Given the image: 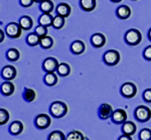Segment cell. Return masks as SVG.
<instances>
[{"label":"cell","mask_w":151,"mask_h":140,"mask_svg":"<svg viewBox=\"0 0 151 140\" xmlns=\"http://www.w3.org/2000/svg\"><path fill=\"white\" fill-rule=\"evenodd\" d=\"M50 115L55 118H63L68 113V106L62 101H55L50 106Z\"/></svg>","instance_id":"1"},{"label":"cell","mask_w":151,"mask_h":140,"mask_svg":"<svg viewBox=\"0 0 151 140\" xmlns=\"http://www.w3.org/2000/svg\"><path fill=\"white\" fill-rule=\"evenodd\" d=\"M142 39V34L138 29L131 28L126 31L125 35H124V40L129 45H137L141 43Z\"/></svg>","instance_id":"2"},{"label":"cell","mask_w":151,"mask_h":140,"mask_svg":"<svg viewBox=\"0 0 151 140\" xmlns=\"http://www.w3.org/2000/svg\"><path fill=\"white\" fill-rule=\"evenodd\" d=\"M134 117L136 118V120L142 122V123L147 122L151 118V110L147 106L139 105L138 107H136L135 111H134Z\"/></svg>","instance_id":"3"},{"label":"cell","mask_w":151,"mask_h":140,"mask_svg":"<svg viewBox=\"0 0 151 140\" xmlns=\"http://www.w3.org/2000/svg\"><path fill=\"white\" fill-rule=\"evenodd\" d=\"M103 61L106 65L111 66V67L116 66L120 61V53L115 50H109L104 53Z\"/></svg>","instance_id":"4"},{"label":"cell","mask_w":151,"mask_h":140,"mask_svg":"<svg viewBox=\"0 0 151 140\" xmlns=\"http://www.w3.org/2000/svg\"><path fill=\"white\" fill-rule=\"evenodd\" d=\"M121 95L125 98H133L134 96L136 95L137 93V88L136 86L131 82H127V83H124V84L121 86V89H120Z\"/></svg>","instance_id":"5"},{"label":"cell","mask_w":151,"mask_h":140,"mask_svg":"<svg viewBox=\"0 0 151 140\" xmlns=\"http://www.w3.org/2000/svg\"><path fill=\"white\" fill-rule=\"evenodd\" d=\"M21 30H22V28L19 25V23L10 22L6 25L5 33L10 38H17L21 35Z\"/></svg>","instance_id":"6"},{"label":"cell","mask_w":151,"mask_h":140,"mask_svg":"<svg viewBox=\"0 0 151 140\" xmlns=\"http://www.w3.org/2000/svg\"><path fill=\"white\" fill-rule=\"evenodd\" d=\"M52 123V119L47 114H38L35 119V125L38 129H47Z\"/></svg>","instance_id":"7"},{"label":"cell","mask_w":151,"mask_h":140,"mask_svg":"<svg viewBox=\"0 0 151 140\" xmlns=\"http://www.w3.org/2000/svg\"><path fill=\"white\" fill-rule=\"evenodd\" d=\"M111 119L115 124H124L127 121V113L123 109H117L113 112Z\"/></svg>","instance_id":"8"},{"label":"cell","mask_w":151,"mask_h":140,"mask_svg":"<svg viewBox=\"0 0 151 140\" xmlns=\"http://www.w3.org/2000/svg\"><path fill=\"white\" fill-rule=\"evenodd\" d=\"M58 62L55 58H47L42 63V68L47 73H55L58 70Z\"/></svg>","instance_id":"9"},{"label":"cell","mask_w":151,"mask_h":140,"mask_svg":"<svg viewBox=\"0 0 151 140\" xmlns=\"http://www.w3.org/2000/svg\"><path fill=\"white\" fill-rule=\"evenodd\" d=\"M113 108L110 104H102L101 106L99 107V110H98V114H99V117L101 118L102 120H106V119H109V118L112 117V114H113Z\"/></svg>","instance_id":"10"},{"label":"cell","mask_w":151,"mask_h":140,"mask_svg":"<svg viewBox=\"0 0 151 140\" xmlns=\"http://www.w3.org/2000/svg\"><path fill=\"white\" fill-rule=\"evenodd\" d=\"M16 69L13 66H5L1 71V77L7 81H11L16 77Z\"/></svg>","instance_id":"11"},{"label":"cell","mask_w":151,"mask_h":140,"mask_svg":"<svg viewBox=\"0 0 151 140\" xmlns=\"http://www.w3.org/2000/svg\"><path fill=\"white\" fill-rule=\"evenodd\" d=\"M91 43L93 45V46L95 48H103L106 43V38H105L104 34L102 33H94L93 35L91 36Z\"/></svg>","instance_id":"12"},{"label":"cell","mask_w":151,"mask_h":140,"mask_svg":"<svg viewBox=\"0 0 151 140\" xmlns=\"http://www.w3.org/2000/svg\"><path fill=\"white\" fill-rule=\"evenodd\" d=\"M116 15L120 19H127L131 15V9L127 5H120L116 10Z\"/></svg>","instance_id":"13"},{"label":"cell","mask_w":151,"mask_h":140,"mask_svg":"<svg viewBox=\"0 0 151 140\" xmlns=\"http://www.w3.org/2000/svg\"><path fill=\"white\" fill-rule=\"evenodd\" d=\"M85 43L82 40H75L74 43L70 45V51L74 55H81L85 51Z\"/></svg>","instance_id":"14"},{"label":"cell","mask_w":151,"mask_h":140,"mask_svg":"<svg viewBox=\"0 0 151 140\" xmlns=\"http://www.w3.org/2000/svg\"><path fill=\"white\" fill-rule=\"evenodd\" d=\"M8 130H9V133L12 134V135H19V134H21V132L23 131V124H22V122L18 121V120H16V121H13L10 124V126H9Z\"/></svg>","instance_id":"15"},{"label":"cell","mask_w":151,"mask_h":140,"mask_svg":"<svg viewBox=\"0 0 151 140\" xmlns=\"http://www.w3.org/2000/svg\"><path fill=\"white\" fill-rule=\"evenodd\" d=\"M18 23H19V25L21 26V28L24 29V30H29L30 28H32V25H33L32 19H31V17L28 15L21 16L18 21Z\"/></svg>","instance_id":"16"},{"label":"cell","mask_w":151,"mask_h":140,"mask_svg":"<svg viewBox=\"0 0 151 140\" xmlns=\"http://www.w3.org/2000/svg\"><path fill=\"white\" fill-rule=\"evenodd\" d=\"M122 132L123 134L128 135V136H132L136 132V125L131 121H126L122 125Z\"/></svg>","instance_id":"17"},{"label":"cell","mask_w":151,"mask_h":140,"mask_svg":"<svg viewBox=\"0 0 151 140\" xmlns=\"http://www.w3.org/2000/svg\"><path fill=\"white\" fill-rule=\"evenodd\" d=\"M1 94L4 96H10L13 94L14 92V85L12 84L10 81H6V82L1 84Z\"/></svg>","instance_id":"18"},{"label":"cell","mask_w":151,"mask_h":140,"mask_svg":"<svg viewBox=\"0 0 151 140\" xmlns=\"http://www.w3.org/2000/svg\"><path fill=\"white\" fill-rule=\"evenodd\" d=\"M52 21L53 17L50 13H42L38 18V22H40V25L45 26V27L52 25Z\"/></svg>","instance_id":"19"},{"label":"cell","mask_w":151,"mask_h":140,"mask_svg":"<svg viewBox=\"0 0 151 140\" xmlns=\"http://www.w3.org/2000/svg\"><path fill=\"white\" fill-rule=\"evenodd\" d=\"M57 14L63 17H68L70 14V7L67 3H60L57 7Z\"/></svg>","instance_id":"20"},{"label":"cell","mask_w":151,"mask_h":140,"mask_svg":"<svg viewBox=\"0 0 151 140\" xmlns=\"http://www.w3.org/2000/svg\"><path fill=\"white\" fill-rule=\"evenodd\" d=\"M80 5L83 10L90 12L96 7V0H80Z\"/></svg>","instance_id":"21"},{"label":"cell","mask_w":151,"mask_h":140,"mask_svg":"<svg viewBox=\"0 0 151 140\" xmlns=\"http://www.w3.org/2000/svg\"><path fill=\"white\" fill-rule=\"evenodd\" d=\"M43 82H45V84L47 86L52 87V86L57 85L58 76L55 73H47L45 75V78H43Z\"/></svg>","instance_id":"22"},{"label":"cell","mask_w":151,"mask_h":140,"mask_svg":"<svg viewBox=\"0 0 151 140\" xmlns=\"http://www.w3.org/2000/svg\"><path fill=\"white\" fill-rule=\"evenodd\" d=\"M26 43L30 46H35L40 43V38L35 32L29 33L28 35L26 36Z\"/></svg>","instance_id":"23"},{"label":"cell","mask_w":151,"mask_h":140,"mask_svg":"<svg viewBox=\"0 0 151 140\" xmlns=\"http://www.w3.org/2000/svg\"><path fill=\"white\" fill-rule=\"evenodd\" d=\"M57 72L60 77H67V76H69L70 73V68L68 64L62 63V64L58 65Z\"/></svg>","instance_id":"24"},{"label":"cell","mask_w":151,"mask_h":140,"mask_svg":"<svg viewBox=\"0 0 151 140\" xmlns=\"http://www.w3.org/2000/svg\"><path fill=\"white\" fill-rule=\"evenodd\" d=\"M22 97L24 101L26 102H32L35 99V91L30 89V88H25L23 91Z\"/></svg>","instance_id":"25"},{"label":"cell","mask_w":151,"mask_h":140,"mask_svg":"<svg viewBox=\"0 0 151 140\" xmlns=\"http://www.w3.org/2000/svg\"><path fill=\"white\" fill-rule=\"evenodd\" d=\"M40 10L43 12V13H50L53 9V3L50 0H43L40 5Z\"/></svg>","instance_id":"26"},{"label":"cell","mask_w":151,"mask_h":140,"mask_svg":"<svg viewBox=\"0 0 151 140\" xmlns=\"http://www.w3.org/2000/svg\"><path fill=\"white\" fill-rule=\"evenodd\" d=\"M19 56H20V53H19L18 50H16V48H10L6 53L7 60L11 61V62H16L19 58Z\"/></svg>","instance_id":"27"},{"label":"cell","mask_w":151,"mask_h":140,"mask_svg":"<svg viewBox=\"0 0 151 140\" xmlns=\"http://www.w3.org/2000/svg\"><path fill=\"white\" fill-rule=\"evenodd\" d=\"M65 17L63 16H60V15H57L53 17V21H52V27L55 28V29H60L63 26L65 25Z\"/></svg>","instance_id":"28"},{"label":"cell","mask_w":151,"mask_h":140,"mask_svg":"<svg viewBox=\"0 0 151 140\" xmlns=\"http://www.w3.org/2000/svg\"><path fill=\"white\" fill-rule=\"evenodd\" d=\"M40 46L45 50H47V48H50L53 45V40L50 36H45V38H40Z\"/></svg>","instance_id":"29"},{"label":"cell","mask_w":151,"mask_h":140,"mask_svg":"<svg viewBox=\"0 0 151 140\" xmlns=\"http://www.w3.org/2000/svg\"><path fill=\"white\" fill-rule=\"evenodd\" d=\"M65 140H85V137L80 131L74 130V131H70V133L67 135Z\"/></svg>","instance_id":"30"},{"label":"cell","mask_w":151,"mask_h":140,"mask_svg":"<svg viewBox=\"0 0 151 140\" xmlns=\"http://www.w3.org/2000/svg\"><path fill=\"white\" fill-rule=\"evenodd\" d=\"M67 137L65 136V134L60 130H55L52 133L48 135L47 140H65Z\"/></svg>","instance_id":"31"},{"label":"cell","mask_w":151,"mask_h":140,"mask_svg":"<svg viewBox=\"0 0 151 140\" xmlns=\"http://www.w3.org/2000/svg\"><path fill=\"white\" fill-rule=\"evenodd\" d=\"M9 120V113L6 109H0V125H5Z\"/></svg>","instance_id":"32"},{"label":"cell","mask_w":151,"mask_h":140,"mask_svg":"<svg viewBox=\"0 0 151 140\" xmlns=\"http://www.w3.org/2000/svg\"><path fill=\"white\" fill-rule=\"evenodd\" d=\"M139 140H151V129L143 128L139 132Z\"/></svg>","instance_id":"33"},{"label":"cell","mask_w":151,"mask_h":140,"mask_svg":"<svg viewBox=\"0 0 151 140\" xmlns=\"http://www.w3.org/2000/svg\"><path fill=\"white\" fill-rule=\"evenodd\" d=\"M35 32L37 34L38 36L41 38H45V36H47V28L45 27V26H42V25H37L35 29Z\"/></svg>","instance_id":"34"},{"label":"cell","mask_w":151,"mask_h":140,"mask_svg":"<svg viewBox=\"0 0 151 140\" xmlns=\"http://www.w3.org/2000/svg\"><path fill=\"white\" fill-rule=\"evenodd\" d=\"M143 56L146 61H151V45H148L143 51Z\"/></svg>","instance_id":"35"},{"label":"cell","mask_w":151,"mask_h":140,"mask_svg":"<svg viewBox=\"0 0 151 140\" xmlns=\"http://www.w3.org/2000/svg\"><path fill=\"white\" fill-rule=\"evenodd\" d=\"M143 100L147 103H151V89H146L143 93Z\"/></svg>","instance_id":"36"},{"label":"cell","mask_w":151,"mask_h":140,"mask_svg":"<svg viewBox=\"0 0 151 140\" xmlns=\"http://www.w3.org/2000/svg\"><path fill=\"white\" fill-rule=\"evenodd\" d=\"M20 5L23 7H30L32 5V3L35 2V0H19Z\"/></svg>","instance_id":"37"},{"label":"cell","mask_w":151,"mask_h":140,"mask_svg":"<svg viewBox=\"0 0 151 140\" xmlns=\"http://www.w3.org/2000/svg\"><path fill=\"white\" fill-rule=\"evenodd\" d=\"M118 140H132V138H131V136H128V135H121L120 137L118 138Z\"/></svg>","instance_id":"38"},{"label":"cell","mask_w":151,"mask_h":140,"mask_svg":"<svg viewBox=\"0 0 151 140\" xmlns=\"http://www.w3.org/2000/svg\"><path fill=\"white\" fill-rule=\"evenodd\" d=\"M0 33H1V38H0V41L2 43V41H3V39H4V32L2 31V29L0 30Z\"/></svg>","instance_id":"39"},{"label":"cell","mask_w":151,"mask_h":140,"mask_svg":"<svg viewBox=\"0 0 151 140\" xmlns=\"http://www.w3.org/2000/svg\"><path fill=\"white\" fill-rule=\"evenodd\" d=\"M148 38H149L150 40H151V28L149 29V30H148Z\"/></svg>","instance_id":"40"},{"label":"cell","mask_w":151,"mask_h":140,"mask_svg":"<svg viewBox=\"0 0 151 140\" xmlns=\"http://www.w3.org/2000/svg\"><path fill=\"white\" fill-rule=\"evenodd\" d=\"M112 2H114V3H119V2H121L122 0H111Z\"/></svg>","instance_id":"41"},{"label":"cell","mask_w":151,"mask_h":140,"mask_svg":"<svg viewBox=\"0 0 151 140\" xmlns=\"http://www.w3.org/2000/svg\"><path fill=\"white\" fill-rule=\"evenodd\" d=\"M43 0H35V2H37V3H41Z\"/></svg>","instance_id":"42"},{"label":"cell","mask_w":151,"mask_h":140,"mask_svg":"<svg viewBox=\"0 0 151 140\" xmlns=\"http://www.w3.org/2000/svg\"><path fill=\"white\" fill-rule=\"evenodd\" d=\"M134 1H136V0H134Z\"/></svg>","instance_id":"43"}]
</instances>
